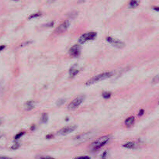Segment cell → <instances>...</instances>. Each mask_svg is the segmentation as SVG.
Segmentation results:
<instances>
[{"mask_svg":"<svg viewBox=\"0 0 159 159\" xmlns=\"http://www.w3.org/2000/svg\"><path fill=\"white\" fill-rule=\"evenodd\" d=\"M111 139V135L103 136L102 138H99L95 141H93L90 144V149L92 151H97L100 148H102L104 145H106Z\"/></svg>","mask_w":159,"mask_h":159,"instance_id":"6da1fadb","label":"cell"},{"mask_svg":"<svg viewBox=\"0 0 159 159\" xmlns=\"http://www.w3.org/2000/svg\"><path fill=\"white\" fill-rule=\"evenodd\" d=\"M114 71H107V72H103L102 74H100L98 75L93 77L91 79H89L87 82L86 83V86H91L93 84H95L98 82H101L102 80L107 79V78H110L114 75Z\"/></svg>","mask_w":159,"mask_h":159,"instance_id":"7a4b0ae2","label":"cell"},{"mask_svg":"<svg viewBox=\"0 0 159 159\" xmlns=\"http://www.w3.org/2000/svg\"><path fill=\"white\" fill-rule=\"evenodd\" d=\"M84 99H85V95H80L77 96L75 100H72L69 103L68 106V109L71 111V110H75V109H77L82 104V102H83Z\"/></svg>","mask_w":159,"mask_h":159,"instance_id":"3957f363","label":"cell"},{"mask_svg":"<svg viewBox=\"0 0 159 159\" xmlns=\"http://www.w3.org/2000/svg\"><path fill=\"white\" fill-rule=\"evenodd\" d=\"M96 35H97V33H95V32H93V31L84 33L83 35H82L81 37H80V38L78 39V42L80 44H84L88 41L94 40L95 38V37H96Z\"/></svg>","mask_w":159,"mask_h":159,"instance_id":"277c9868","label":"cell"},{"mask_svg":"<svg viewBox=\"0 0 159 159\" xmlns=\"http://www.w3.org/2000/svg\"><path fill=\"white\" fill-rule=\"evenodd\" d=\"M93 136H94V133L92 132V131H89V132H87V133H84L80 134V135H78L77 137H75V140L76 141H78V143H82L91 139Z\"/></svg>","mask_w":159,"mask_h":159,"instance_id":"5b68a950","label":"cell"},{"mask_svg":"<svg viewBox=\"0 0 159 159\" xmlns=\"http://www.w3.org/2000/svg\"><path fill=\"white\" fill-rule=\"evenodd\" d=\"M106 41L107 42H109L113 47H115L116 48H119V49H121V48H124L125 47V43L124 42L120 41V40L114 39V38L111 37H108L106 38Z\"/></svg>","mask_w":159,"mask_h":159,"instance_id":"8992f818","label":"cell"},{"mask_svg":"<svg viewBox=\"0 0 159 159\" xmlns=\"http://www.w3.org/2000/svg\"><path fill=\"white\" fill-rule=\"evenodd\" d=\"M69 26H70V23H69L68 20H65L57 26V29L55 30V33L56 34H61V33H64L68 30Z\"/></svg>","mask_w":159,"mask_h":159,"instance_id":"52a82bcc","label":"cell"},{"mask_svg":"<svg viewBox=\"0 0 159 159\" xmlns=\"http://www.w3.org/2000/svg\"><path fill=\"white\" fill-rule=\"evenodd\" d=\"M77 127L76 126H68L65 127H63L62 129H61L60 131H58L57 132V135L60 136H64L68 134V133H72L76 129Z\"/></svg>","mask_w":159,"mask_h":159,"instance_id":"ba28073f","label":"cell"},{"mask_svg":"<svg viewBox=\"0 0 159 159\" xmlns=\"http://www.w3.org/2000/svg\"><path fill=\"white\" fill-rule=\"evenodd\" d=\"M69 54L73 57H78L81 54V47L78 44H75V45L72 46L70 50H69Z\"/></svg>","mask_w":159,"mask_h":159,"instance_id":"9c48e42d","label":"cell"},{"mask_svg":"<svg viewBox=\"0 0 159 159\" xmlns=\"http://www.w3.org/2000/svg\"><path fill=\"white\" fill-rule=\"evenodd\" d=\"M79 72V68H78V65L77 64H75V65H72L71 67V68L69 69V75L71 78L75 76Z\"/></svg>","mask_w":159,"mask_h":159,"instance_id":"30bf717a","label":"cell"},{"mask_svg":"<svg viewBox=\"0 0 159 159\" xmlns=\"http://www.w3.org/2000/svg\"><path fill=\"white\" fill-rule=\"evenodd\" d=\"M123 147L127 148V149H135L138 147V143L135 142V141H130V142L123 144Z\"/></svg>","mask_w":159,"mask_h":159,"instance_id":"8fae6325","label":"cell"},{"mask_svg":"<svg viewBox=\"0 0 159 159\" xmlns=\"http://www.w3.org/2000/svg\"><path fill=\"white\" fill-rule=\"evenodd\" d=\"M35 106V102L33 101H28L25 103V109L26 111H30V110H32V109L34 108Z\"/></svg>","mask_w":159,"mask_h":159,"instance_id":"7c38bea8","label":"cell"},{"mask_svg":"<svg viewBox=\"0 0 159 159\" xmlns=\"http://www.w3.org/2000/svg\"><path fill=\"white\" fill-rule=\"evenodd\" d=\"M134 120H135L134 116H130V117H128V118L125 120V125H126L127 127L132 126L133 124V123H134Z\"/></svg>","mask_w":159,"mask_h":159,"instance_id":"4fadbf2b","label":"cell"},{"mask_svg":"<svg viewBox=\"0 0 159 159\" xmlns=\"http://www.w3.org/2000/svg\"><path fill=\"white\" fill-rule=\"evenodd\" d=\"M139 1L140 0H131V2L129 3V8L134 9V8L138 7L139 5Z\"/></svg>","mask_w":159,"mask_h":159,"instance_id":"5bb4252c","label":"cell"},{"mask_svg":"<svg viewBox=\"0 0 159 159\" xmlns=\"http://www.w3.org/2000/svg\"><path fill=\"white\" fill-rule=\"evenodd\" d=\"M48 120V113H43L42 114V116H41V123H44V124H45L47 123Z\"/></svg>","mask_w":159,"mask_h":159,"instance_id":"9a60e30c","label":"cell"},{"mask_svg":"<svg viewBox=\"0 0 159 159\" xmlns=\"http://www.w3.org/2000/svg\"><path fill=\"white\" fill-rule=\"evenodd\" d=\"M112 93L110 92H108V91H106V92H102V96L104 99H109V98L111 97Z\"/></svg>","mask_w":159,"mask_h":159,"instance_id":"2e32d148","label":"cell"},{"mask_svg":"<svg viewBox=\"0 0 159 159\" xmlns=\"http://www.w3.org/2000/svg\"><path fill=\"white\" fill-rule=\"evenodd\" d=\"M41 16V13L40 12H37V13H34V14L31 15V16H30L29 17V19H33V18H37V17H39Z\"/></svg>","mask_w":159,"mask_h":159,"instance_id":"e0dca14e","label":"cell"},{"mask_svg":"<svg viewBox=\"0 0 159 159\" xmlns=\"http://www.w3.org/2000/svg\"><path fill=\"white\" fill-rule=\"evenodd\" d=\"M159 82V74H158L155 77H154L153 80H152V83L157 84Z\"/></svg>","mask_w":159,"mask_h":159,"instance_id":"ac0fdd59","label":"cell"},{"mask_svg":"<svg viewBox=\"0 0 159 159\" xmlns=\"http://www.w3.org/2000/svg\"><path fill=\"white\" fill-rule=\"evenodd\" d=\"M65 102V100L64 99H60L57 101V106H62Z\"/></svg>","mask_w":159,"mask_h":159,"instance_id":"d6986e66","label":"cell"},{"mask_svg":"<svg viewBox=\"0 0 159 159\" xmlns=\"http://www.w3.org/2000/svg\"><path fill=\"white\" fill-rule=\"evenodd\" d=\"M24 134H25V132H24V131H22L20 133H17V135L15 136V140H18V139H19V138H21L22 136L24 135Z\"/></svg>","mask_w":159,"mask_h":159,"instance_id":"ffe728a7","label":"cell"},{"mask_svg":"<svg viewBox=\"0 0 159 159\" xmlns=\"http://www.w3.org/2000/svg\"><path fill=\"white\" fill-rule=\"evenodd\" d=\"M77 15H78V12H75V11H72V12L69 13L68 16L71 17V18H75V17H77Z\"/></svg>","mask_w":159,"mask_h":159,"instance_id":"44dd1931","label":"cell"},{"mask_svg":"<svg viewBox=\"0 0 159 159\" xmlns=\"http://www.w3.org/2000/svg\"><path fill=\"white\" fill-rule=\"evenodd\" d=\"M75 159H90V158L88 156H80L78 157V158H76Z\"/></svg>","mask_w":159,"mask_h":159,"instance_id":"7402d4cb","label":"cell"},{"mask_svg":"<svg viewBox=\"0 0 159 159\" xmlns=\"http://www.w3.org/2000/svg\"><path fill=\"white\" fill-rule=\"evenodd\" d=\"M19 147V144H14L13 146H12V147H11V148H12V149H17V148H18Z\"/></svg>","mask_w":159,"mask_h":159,"instance_id":"603a6c76","label":"cell"},{"mask_svg":"<svg viewBox=\"0 0 159 159\" xmlns=\"http://www.w3.org/2000/svg\"><path fill=\"white\" fill-rule=\"evenodd\" d=\"M144 113V109H140V111H139V113H138V116H141Z\"/></svg>","mask_w":159,"mask_h":159,"instance_id":"cb8c5ba5","label":"cell"},{"mask_svg":"<svg viewBox=\"0 0 159 159\" xmlns=\"http://www.w3.org/2000/svg\"><path fill=\"white\" fill-rule=\"evenodd\" d=\"M30 43H32V42H31V41H26V43L22 44H21V47H23V46H26V45H27V44H30Z\"/></svg>","mask_w":159,"mask_h":159,"instance_id":"d4e9b609","label":"cell"},{"mask_svg":"<svg viewBox=\"0 0 159 159\" xmlns=\"http://www.w3.org/2000/svg\"><path fill=\"white\" fill-rule=\"evenodd\" d=\"M106 154L107 152L105 151L103 154H102V159H106Z\"/></svg>","mask_w":159,"mask_h":159,"instance_id":"484cf974","label":"cell"},{"mask_svg":"<svg viewBox=\"0 0 159 159\" xmlns=\"http://www.w3.org/2000/svg\"><path fill=\"white\" fill-rule=\"evenodd\" d=\"M0 159H12V158H9V157L0 156Z\"/></svg>","mask_w":159,"mask_h":159,"instance_id":"4316f807","label":"cell"},{"mask_svg":"<svg viewBox=\"0 0 159 159\" xmlns=\"http://www.w3.org/2000/svg\"><path fill=\"white\" fill-rule=\"evenodd\" d=\"M55 2V0H48V4H52Z\"/></svg>","mask_w":159,"mask_h":159,"instance_id":"83f0119b","label":"cell"},{"mask_svg":"<svg viewBox=\"0 0 159 159\" xmlns=\"http://www.w3.org/2000/svg\"><path fill=\"white\" fill-rule=\"evenodd\" d=\"M6 48V45H1L0 46V51H2L3 50H4Z\"/></svg>","mask_w":159,"mask_h":159,"instance_id":"f1b7e54d","label":"cell"},{"mask_svg":"<svg viewBox=\"0 0 159 159\" xmlns=\"http://www.w3.org/2000/svg\"><path fill=\"white\" fill-rule=\"evenodd\" d=\"M153 10H155V11H158V12H159V7H158V6H154V7H153Z\"/></svg>","mask_w":159,"mask_h":159,"instance_id":"f546056e","label":"cell"},{"mask_svg":"<svg viewBox=\"0 0 159 159\" xmlns=\"http://www.w3.org/2000/svg\"><path fill=\"white\" fill-rule=\"evenodd\" d=\"M41 159H55V158H50V157H44V158H41Z\"/></svg>","mask_w":159,"mask_h":159,"instance_id":"4dcf8cb0","label":"cell"},{"mask_svg":"<svg viewBox=\"0 0 159 159\" xmlns=\"http://www.w3.org/2000/svg\"><path fill=\"white\" fill-rule=\"evenodd\" d=\"M2 123H3V119L0 118V125L2 124Z\"/></svg>","mask_w":159,"mask_h":159,"instance_id":"1f68e13d","label":"cell"},{"mask_svg":"<svg viewBox=\"0 0 159 159\" xmlns=\"http://www.w3.org/2000/svg\"><path fill=\"white\" fill-rule=\"evenodd\" d=\"M2 136H3V135H2V133H0V138H2Z\"/></svg>","mask_w":159,"mask_h":159,"instance_id":"d6a6232c","label":"cell"},{"mask_svg":"<svg viewBox=\"0 0 159 159\" xmlns=\"http://www.w3.org/2000/svg\"><path fill=\"white\" fill-rule=\"evenodd\" d=\"M12 1H16V2H18L19 0H12Z\"/></svg>","mask_w":159,"mask_h":159,"instance_id":"836d02e7","label":"cell"}]
</instances>
